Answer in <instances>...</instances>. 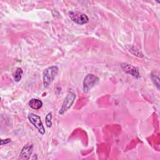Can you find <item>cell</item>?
<instances>
[{"label": "cell", "mask_w": 160, "mask_h": 160, "mask_svg": "<svg viewBox=\"0 0 160 160\" xmlns=\"http://www.w3.org/2000/svg\"><path fill=\"white\" fill-rule=\"evenodd\" d=\"M58 68L56 66H52L46 68L42 74V82L44 88H48L54 81L58 74Z\"/></svg>", "instance_id": "obj_1"}, {"label": "cell", "mask_w": 160, "mask_h": 160, "mask_svg": "<svg viewBox=\"0 0 160 160\" xmlns=\"http://www.w3.org/2000/svg\"><path fill=\"white\" fill-rule=\"evenodd\" d=\"M28 119L31 122V123L38 129V131L41 134H44L45 133V129L43 126V124L41 121V118L39 116L36 115L34 113H29L28 114Z\"/></svg>", "instance_id": "obj_2"}, {"label": "cell", "mask_w": 160, "mask_h": 160, "mask_svg": "<svg viewBox=\"0 0 160 160\" xmlns=\"http://www.w3.org/2000/svg\"><path fill=\"white\" fill-rule=\"evenodd\" d=\"M69 16L71 20L76 23L82 25L89 21V18L86 14L79 11H72L69 12Z\"/></svg>", "instance_id": "obj_5"}, {"label": "cell", "mask_w": 160, "mask_h": 160, "mask_svg": "<svg viewBox=\"0 0 160 160\" xmlns=\"http://www.w3.org/2000/svg\"><path fill=\"white\" fill-rule=\"evenodd\" d=\"M29 105L34 109H39L42 107V102L38 99L32 98L29 101Z\"/></svg>", "instance_id": "obj_8"}, {"label": "cell", "mask_w": 160, "mask_h": 160, "mask_svg": "<svg viewBox=\"0 0 160 160\" xmlns=\"http://www.w3.org/2000/svg\"><path fill=\"white\" fill-rule=\"evenodd\" d=\"M76 99V94L73 92H69L67 94L66 98L62 103V105L59 111V114H63L65 113L72 105Z\"/></svg>", "instance_id": "obj_4"}, {"label": "cell", "mask_w": 160, "mask_h": 160, "mask_svg": "<svg viewBox=\"0 0 160 160\" xmlns=\"http://www.w3.org/2000/svg\"><path fill=\"white\" fill-rule=\"evenodd\" d=\"M98 78L96 76L89 74L84 79L82 82V89L84 92H88L98 81Z\"/></svg>", "instance_id": "obj_3"}, {"label": "cell", "mask_w": 160, "mask_h": 160, "mask_svg": "<svg viewBox=\"0 0 160 160\" xmlns=\"http://www.w3.org/2000/svg\"><path fill=\"white\" fill-rule=\"evenodd\" d=\"M22 74H23V71H22V69L20 68H18L16 69V72H15V74H14V81H16V82H19V81L21 79Z\"/></svg>", "instance_id": "obj_9"}, {"label": "cell", "mask_w": 160, "mask_h": 160, "mask_svg": "<svg viewBox=\"0 0 160 160\" xmlns=\"http://www.w3.org/2000/svg\"><path fill=\"white\" fill-rule=\"evenodd\" d=\"M151 78L153 82L156 85V86L158 88V89H159V78L158 76L155 74V72H153L151 73Z\"/></svg>", "instance_id": "obj_10"}, {"label": "cell", "mask_w": 160, "mask_h": 160, "mask_svg": "<svg viewBox=\"0 0 160 160\" xmlns=\"http://www.w3.org/2000/svg\"><path fill=\"white\" fill-rule=\"evenodd\" d=\"M33 151V145L31 143H27L21 149L19 158L22 159H29Z\"/></svg>", "instance_id": "obj_7"}, {"label": "cell", "mask_w": 160, "mask_h": 160, "mask_svg": "<svg viewBox=\"0 0 160 160\" xmlns=\"http://www.w3.org/2000/svg\"><path fill=\"white\" fill-rule=\"evenodd\" d=\"M121 68L126 73L131 74L136 78H140L139 69L136 67H134L128 63H122L121 64Z\"/></svg>", "instance_id": "obj_6"}, {"label": "cell", "mask_w": 160, "mask_h": 160, "mask_svg": "<svg viewBox=\"0 0 160 160\" xmlns=\"http://www.w3.org/2000/svg\"><path fill=\"white\" fill-rule=\"evenodd\" d=\"M11 142V139H1V145H4V144H7L9 142Z\"/></svg>", "instance_id": "obj_13"}, {"label": "cell", "mask_w": 160, "mask_h": 160, "mask_svg": "<svg viewBox=\"0 0 160 160\" xmlns=\"http://www.w3.org/2000/svg\"><path fill=\"white\" fill-rule=\"evenodd\" d=\"M128 50H129V51H131V52L132 54H133L137 56L138 57L142 58V57L143 56L142 53L141 51H139V50L135 49L134 48H131H131H128Z\"/></svg>", "instance_id": "obj_11"}, {"label": "cell", "mask_w": 160, "mask_h": 160, "mask_svg": "<svg viewBox=\"0 0 160 160\" xmlns=\"http://www.w3.org/2000/svg\"><path fill=\"white\" fill-rule=\"evenodd\" d=\"M51 119H52V113L50 112H49L46 116V126L48 128H51V126H52V121H51Z\"/></svg>", "instance_id": "obj_12"}]
</instances>
